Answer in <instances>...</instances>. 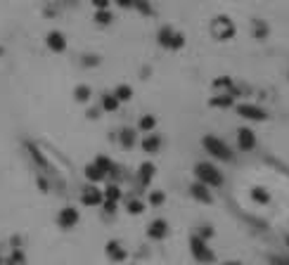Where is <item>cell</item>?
I'll return each mask as SVG.
<instances>
[{"instance_id": "d6986e66", "label": "cell", "mask_w": 289, "mask_h": 265, "mask_svg": "<svg viewBox=\"0 0 289 265\" xmlns=\"http://www.w3.org/2000/svg\"><path fill=\"white\" fill-rule=\"evenodd\" d=\"M249 197H252L254 203H259V206H268L271 203V192L265 190V187H252V192H249Z\"/></svg>"}, {"instance_id": "9c48e42d", "label": "cell", "mask_w": 289, "mask_h": 265, "mask_svg": "<svg viewBox=\"0 0 289 265\" xmlns=\"http://www.w3.org/2000/svg\"><path fill=\"white\" fill-rule=\"evenodd\" d=\"M168 234H171V228H168V220H164V218H157L147 225V239L152 241H164L168 239Z\"/></svg>"}, {"instance_id": "2e32d148", "label": "cell", "mask_w": 289, "mask_h": 265, "mask_svg": "<svg viewBox=\"0 0 289 265\" xmlns=\"http://www.w3.org/2000/svg\"><path fill=\"white\" fill-rule=\"evenodd\" d=\"M117 140L123 149H133L138 145V128H121L117 133Z\"/></svg>"}, {"instance_id": "ffe728a7", "label": "cell", "mask_w": 289, "mask_h": 265, "mask_svg": "<svg viewBox=\"0 0 289 265\" xmlns=\"http://www.w3.org/2000/svg\"><path fill=\"white\" fill-rule=\"evenodd\" d=\"M209 107L211 109H230V107H235V97L233 95H214L209 99Z\"/></svg>"}, {"instance_id": "d590c367", "label": "cell", "mask_w": 289, "mask_h": 265, "mask_svg": "<svg viewBox=\"0 0 289 265\" xmlns=\"http://www.w3.org/2000/svg\"><path fill=\"white\" fill-rule=\"evenodd\" d=\"M90 3H92V7H95V10H107L111 0H90Z\"/></svg>"}, {"instance_id": "60d3db41", "label": "cell", "mask_w": 289, "mask_h": 265, "mask_svg": "<svg viewBox=\"0 0 289 265\" xmlns=\"http://www.w3.org/2000/svg\"><path fill=\"white\" fill-rule=\"evenodd\" d=\"M284 241H287V249H289V234H287V237H284Z\"/></svg>"}, {"instance_id": "ac0fdd59", "label": "cell", "mask_w": 289, "mask_h": 265, "mask_svg": "<svg viewBox=\"0 0 289 265\" xmlns=\"http://www.w3.org/2000/svg\"><path fill=\"white\" fill-rule=\"evenodd\" d=\"M83 175H86V180L90 182V185H100V182H105V180H107V175L100 171L95 164H88L86 171H83Z\"/></svg>"}, {"instance_id": "d6a6232c", "label": "cell", "mask_w": 289, "mask_h": 265, "mask_svg": "<svg viewBox=\"0 0 289 265\" xmlns=\"http://www.w3.org/2000/svg\"><path fill=\"white\" fill-rule=\"evenodd\" d=\"M195 234H197V237H202V239L209 241L211 237H214V228H209V225H199V230H197Z\"/></svg>"}, {"instance_id": "74e56055", "label": "cell", "mask_w": 289, "mask_h": 265, "mask_svg": "<svg viewBox=\"0 0 289 265\" xmlns=\"http://www.w3.org/2000/svg\"><path fill=\"white\" fill-rule=\"evenodd\" d=\"M98 116H100V109H95V107L88 109V118H98Z\"/></svg>"}, {"instance_id": "44dd1931", "label": "cell", "mask_w": 289, "mask_h": 265, "mask_svg": "<svg viewBox=\"0 0 289 265\" xmlns=\"http://www.w3.org/2000/svg\"><path fill=\"white\" fill-rule=\"evenodd\" d=\"M154 128H157V116H154V114H145V116L138 121V133L149 135V133H154Z\"/></svg>"}, {"instance_id": "7a4b0ae2", "label": "cell", "mask_w": 289, "mask_h": 265, "mask_svg": "<svg viewBox=\"0 0 289 265\" xmlns=\"http://www.w3.org/2000/svg\"><path fill=\"white\" fill-rule=\"evenodd\" d=\"M195 178H197V182L211 187V190H218V187H223V182H225L223 171L216 166V164H211V161H199L197 166H195Z\"/></svg>"}, {"instance_id": "1f68e13d", "label": "cell", "mask_w": 289, "mask_h": 265, "mask_svg": "<svg viewBox=\"0 0 289 265\" xmlns=\"http://www.w3.org/2000/svg\"><path fill=\"white\" fill-rule=\"evenodd\" d=\"M140 14H145V17H149V14H154V7L149 5V0H136V5H133Z\"/></svg>"}, {"instance_id": "6da1fadb", "label": "cell", "mask_w": 289, "mask_h": 265, "mask_svg": "<svg viewBox=\"0 0 289 265\" xmlns=\"http://www.w3.org/2000/svg\"><path fill=\"white\" fill-rule=\"evenodd\" d=\"M202 147H204V152L216 161H223V164H233L235 161V152L230 149L228 142L221 140L218 135H204L202 137Z\"/></svg>"}, {"instance_id": "8d00e7d4", "label": "cell", "mask_w": 289, "mask_h": 265, "mask_svg": "<svg viewBox=\"0 0 289 265\" xmlns=\"http://www.w3.org/2000/svg\"><path fill=\"white\" fill-rule=\"evenodd\" d=\"M117 7H123V10H130V7L136 5V0H114Z\"/></svg>"}, {"instance_id": "f546056e", "label": "cell", "mask_w": 289, "mask_h": 265, "mask_svg": "<svg viewBox=\"0 0 289 265\" xmlns=\"http://www.w3.org/2000/svg\"><path fill=\"white\" fill-rule=\"evenodd\" d=\"M100 211H102V216L109 220V218H114V216L119 213V203H117V201H102Z\"/></svg>"}, {"instance_id": "cb8c5ba5", "label": "cell", "mask_w": 289, "mask_h": 265, "mask_svg": "<svg viewBox=\"0 0 289 265\" xmlns=\"http://www.w3.org/2000/svg\"><path fill=\"white\" fill-rule=\"evenodd\" d=\"M114 95H117L119 102H130V99H133V88H130L128 83H121V86L114 88Z\"/></svg>"}, {"instance_id": "e575fe53", "label": "cell", "mask_w": 289, "mask_h": 265, "mask_svg": "<svg viewBox=\"0 0 289 265\" xmlns=\"http://www.w3.org/2000/svg\"><path fill=\"white\" fill-rule=\"evenodd\" d=\"M268 263H271V265H289V258H287V256H271V258H268Z\"/></svg>"}, {"instance_id": "9a60e30c", "label": "cell", "mask_w": 289, "mask_h": 265, "mask_svg": "<svg viewBox=\"0 0 289 265\" xmlns=\"http://www.w3.org/2000/svg\"><path fill=\"white\" fill-rule=\"evenodd\" d=\"M190 197L199 203H214V192L211 187L202 185V182H192L190 185Z\"/></svg>"}, {"instance_id": "836d02e7", "label": "cell", "mask_w": 289, "mask_h": 265, "mask_svg": "<svg viewBox=\"0 0 289 265\" xmlns=\"http://www.w3.org/2000/svg\"><path fill=\"white\" fill-rule=\"evenodd\" d=\"M81 62H83V67H98V64H100V57H95V55H86L83 59H81Z\"/></svg>"}, {"instance_id": "3957f363", "label": "cell", "mask_w": 289, "mask_h": 265, "mask_svg": "<svg viewBox=\"0 0 289 265\" xmlns=\"http://www.w3.org/2000/svg\"><path fill=\"white\" fill-rule=\"evenodd\" d=\"M209 33L214 40H233L235 36H237V26H235V22L230 17H225V14H218V17L211 19L209 24Z\"/></svg>"}, {"instance_id": "8fae6325", "label": "cell", "mask_w": 289, "mask_h": 265, "mask_svg": "<svg viewBox=\"0 0 289 265\" xmlns=\"http://www.w3.org/2000/svg\"><path fill=\"white\" fill-rule=\"evenodd\" d=\"M161 147H164V140H161L159 133H149V135H145L140 140V149L145 152L147 156H154V154H159Z\"/></svg>"}, {"instance_id": "e0dca14e", "label": "cell", "mask_w": 289, "mask_h": 265, "mask_svg": "<svg viewBox=\"0 0 289 265\" xmlns=\"http://www.w3.org/2000/svg\"><path fill=\"white\" fill-rule=\"evenodd\" d=\"M92 164H95V166H98L100 171L105 173V175H107V180H109L111 175H114V171H117V164H114V161H111L109 156H105V154L95 156V159H92Z\"/></svg>"}, {"instance_id": "4316f807", "label": "cell", "mask_w": 289, "mask_h": 265, "mask_svg": "<svg viewBox=\"0 0 289 265\" xmlns=\"http://www.w3.org/2000/svg\"><path fill=\"white\" fill-rule=\"evenodd\" d=\"M90 95H92L90 86H76L74 88V99L76 102H81V105H86L88 99H90Z\"/></svg>"}, {"instance_id": "484cf974", "label": "cell", "mask_w": 289, "mask_h": 265, "mask_svg": "<svg viewBox=\"0 0 289 265\" xmlns=\"http://www.w3.org/2000/svg\"><path fill=\"white\" fill-rule=\"evenodd\" d=\"M26 263V256H24V251L19 247H14L12 249V253L5 258V265H24Z\"/></svg>"}, {"instance_id": "7402d4cb", "label": "cell", "mask_w": 289, "mask_h": 265, "mask_svg": "<svg viewBox=\"0 0 289 265\" xmlns=\"http://www.w3.org/2000/svg\"><path fill=\"white\" fill-rule=\"evenodd\" d=\"M102 194H105V201H121V197H123V192H121V185L119 182H109V185L102 190Z\"/></svg>"}, {"instance_id": "f35d334b", "label": "cell", "mask_w": 289, "mask_h": 265, "mask_svg": "<svg viewBox=\"0 0 289 265\" xmlns=\"http://www.w3.org/2000/svg\"><path fill=\"white\" fill-rule=\"evenodd\" d=\"M38 187H41V192H48V182L45 180H38Z\"/></svg>"}, {"instance_id": "4fadbf2b", "label": "cell", "mask_w": 289, "mask_h": 265, "mask_svg": "<svg viewBox=\"0 0 289 265\" xmlns=\"http://www.w3.org/2000/svg\"><path fill=\"white\" fill-rule=\"evenodd\" d=\"M154 175H157V166H154L152 161H145V164H140V168L136 171V182L140 187H149Z\"/></svg>"}, {"instance_id": "5b68a950", "label": "cell", "mask_w": 289, "mask_h": 265, "mask_svg": "<svg viewBox=\"0 0 289 265\" xmlns=\"http://www.w3.org/2000/svg\"><path fill=\"white\" fill-rule=\"evenodd\" d=\"M157 43L164 50H180L185 45V36L180 31H176L173 26H161L157 31Z\"/></svg>"}, {"instance_id": "7c38bea8", "label": "cell", "mask_w": 289, "mask_h": 265, "mask_svg": "<svg viewBox=\"0 0 289 265\" xmlns=\"http://www.w3.org/2000/svg\"><path fill=\"white\" fill-rule=\"evenodd\" d=\"M237 149L240 152H254L256 149V133L252 128L237 130Z\"/></svg>"}, {"instance_id": "f1b7e54d", "label": "cell", "mask_w": 289, "mask_h": 265, "mask_svg": "<svg viewBox=\"0 0 289 265\" xmlns=\"http://www.w3.org/2000/svg\"><path fill=\"white\" fill-rule=\"evenodd\" d=\"M142 211H145V203H142L140 199H128V201H126V213H130V216H140Z\"/></svg>"}, {"instance_id": "ba28073f", "label": "cell", "mask_w": 289, "mask_h": 265, "mask_svg": "<svg viewBox=\"0 0 289 265\" xmlns=\"http://www.w3.org/2000/svg\"><path fill=\"white\" fill-rule=\"evenodd\" d=\"M79 201L83 203V206H88V209H100L102 201H105V194H102V190H100L98 185H88V187H83Z\"/></svg>"}, {"instance_id": "52a82bcc", "label": "cell", "mask_w": 289, "mask_h": 265, "mask_svg": "<svg viewBox=\"0 0 289 265\" xmlns=\"http://www.w3.org/2000/svg\"><path fill=\"white\" fill-rule=\"evenodd\" d=\"M81 222V211L76 206H64L57 213V228L60 230H74Z\"/></svg>"}, {"instance_id": "83f0119b", "label": "cell", "mask_w": 289, "mask_h": 265, "mask_svg": "<svg viewBox=\"0 0 289 265\" xmlns=\"http://www.w3.org/2000/svg\"><path fill=\"white\" fill-rule=\"evenodd\" d=\"M268 33H271L268 24H265V22H261V19H254V38L263 40V38H268Z\"/></svg>"}, {"instance_id": "8992f818", "label": "cell", "mask_w": 289, "mask_h": 265, "mask_svg": "<svg viewBox=\"0 0 289 265\" xmlns=\"http://www.w3.org/2000/svg\"><path fill=\"white\" fill-rule=\"evenodd\" d=\"M235 111H237L244 121H254V124H263L265 118H268V111H265L263 107L254 105V102H242V105L235 107Z\"/></svg>"}, {"instance_id": "4dcf8cb0", "label": "cell", "mask_w": 289, "mask_h": 265, "mask_svg": "<svg viewBox=\"0 0 289 265\" xmlns=\"http://www.w3.org/2000/svg\"><path fill=\"white\" fill-rule=\"evenodd\" d=\"M111 22H114V17H111L109 10H95V24H100V26H109Z\"/></svg>"}, {"instance_id": "ab89813d", "label": "cell", "mask_w": 289, "mask_h": 265, "mask_svg": "<svg viewBox=\"0 0 289 265\" xmlns=\"http://www.w3.org/2000/svg\"><path fill=\"white\" fill-rule=\"evenodd\" d=\"M223 265H240L237 260H228V263H223Z\"/></svg>"}, {"instance_id": "277c9868", "label": "cell", "mask_w": 289, "mask_h": 265, "mask_svg": "<svg viewBox=\"0 0 289 265\" xmlns=\"http://www.w3.org/2000/svg\"><path fill=\"white\" fill-rule=\"evenodd\" d=\"M190 253L199 265H209L216 260V253H214V249L209 247V241L197 237V234H192L190 237Z\"/></svg>"}, {"instance_id": "d4e9b609", "label": "cell", "mask_w": 289, "mask_h": 265, "mask_svg": "<svg viewBox=\"0 0 289 265\" xmlns=\"http://www.w3.org/2000/svg\"><path fill=\"white\" fill-rule=\"evenodd\" d=\"M164 201H166V194L161 190H149L147 194V203L149 206H154V209H159V206H164Z\"/></svg>"}, {"instance_id": "30bf717a", "label": "cell", "mask_w": 289, "mask_h": 265, "mask_svg": "<svg viewBox=\"0 0 289 265\" xmlns=\"http://www.w3.org/2000/svg\"><path fill=\"white\" fill-rule=\"evenodd\" d=\"M105 253H107V258H109L111 263H126V258H128V251H126V247H123L121 241H117V239L107 241Z\"/></svg>"}, {"instance_id": "5bb4252c", "label": "cell", "mask_w": 289, "mask_h": 265, "mask_svg": "<svg viewBox=\"0 0 289 265\" xmlns=\"http://www.w3.org/2000/svg\"><path fill=\"white\" fill-rule=\"evenodd\" d=\"M45 45H48L50 52H55V55H62L64 50H67V36L62 31H50L48 38H45Z\"/></svg>"}, {"instance_id": "603a6c76", "label": "cell", "mask_w": 289, "mask_h": 265, "mask_svg": "<svg viewBox=\"0 0 289 265\" xmlns=\"http://www.w3.org/2000/svg\"><path fill=\"white\" fill-rule=\"evenodd\" d=\"M119 107H121V102L117 99V95L114 93H107L102 95V111H107V114H111V111H117Z\"/></svg>"}]
</instances>
